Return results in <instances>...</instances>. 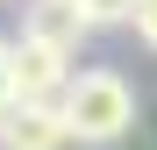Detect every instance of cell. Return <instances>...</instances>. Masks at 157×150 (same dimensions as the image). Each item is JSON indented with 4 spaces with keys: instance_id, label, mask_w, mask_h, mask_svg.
<instances>
[{
    "instance_id": "obj_1",
    "label": "cell",
    "mask_w": 157,
    "mask_h": 150,
    "mask_svg": "<svg viewBox=\"0 0 157 150\" xmlns=\"http://www.w3.org/2000/svg\"><path fill=\"white\" fill-rule=\"evenodd\" d=\"M57 114H64L71 143H93V150H107V143H121L128 129H136V86H128L121 71L93 64V71H78V79L64 86Z\"/></svg>"
},
{
    "instance_id": "obj_2",
    "label": "cell",
    "mask_w": 157,
    "mask_h": 150,
    "mask_svg": "<svg viewBox=\"0 0 157 150\" xmlns=\"http://www.w3.org/2000/svg\"><path fill=\"white\" fill-rule=\"evenodd\" d=\"M7 79H14V100H29V107H57L64 86L78 79V64L57 57V50L36 43V36H7Z\"/></svg>"
},
{
    "instance_id": "obj_3",
    "label": "cell",
    "mask_w": 157,
    "mask_h": 150,
    "mask_svg": "<svg viewBox=\"0 0 157 150\" xmlns=\"http://www.w3.org/2000/svg\"><path fill=\"white\" fill-rule=\"evenodd\" d=\"M21 36L50 43L57 57H78V43L93 29H86V14H78V0H29V7H21Z\"/></svg>"
},
{
    "instance_id": "obj_4",
    "label": "cell",
    "mask_w": 157,
    "mask_h": 150,
    "mask_svg": "<svg viewBox=\"0 0 157 150\" xmlns=\"http://www.w3.org/2000/svg\"><path fill=\"white\" fill-rule=\"evenodd\" d=\"M71 129L57 107H29V100H14L7 121H0V150H64Z\"/></svg>"
},
{
    "instance_id": "obj_5",
    "label": "cell",
    "mask_w": 157,
    "mask_h": 150,
    "mask_svg": "<svg viewBox=\"0 0 157 150\" xmlns=\"http://www.w3.org/2000/svg\"><path fill=\"white\" fill-rule=\"evenodd\" d=\"M136 7L143 0H78L86 29H136Z\"/></svg>"
},
{
    "instance_id": "obj_6",
    "label": "cell",
    "mask_w": 157,
    "mask_h": 150,
    "mask_svg": "<svg viewBox=\"0 0 157 150\" xmlns=\"http://www.w3.org/2000/svg\"><path fill=\"white\" fill-rule=\"evenodd\" d=\"M136 36L157 50V0H143V7H136Z\"/></svg>"
},
{
    "instance_id": "obj_7",
    "label": "cell",
    "mask_w": 157,
    "mask_h": 150,
    "mask_svg": "<svg viewBox=\"0 0 157 150\" xmlns=\"http://www.w3.org/2000/svg\"><path fill=\"white\" fill-rule=\"evenodd\" d=\"M7 107H14V79H7V36H0V121H7Z\"/></svg>"
}]
</instances>
